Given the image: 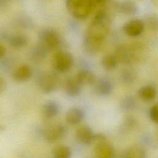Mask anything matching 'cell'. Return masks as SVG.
I'll return each instance as SVG.
<instances>
[{
    "label": "cell",
    "mask_w": 158,
    "mask_h": 158,
    "mask_svg": "<svg viewBox=\"0 0 158 158\" xmlns=\"http://www.w3.org/2000/svg\"><path fill=\"white\" fill-rule=\"evenodd\" d=\"M112 22L107 4L94 12L83 39V48L89 54H97L102 48Z\"/></svg>",
    "instance_id": "6da1fadb"
},
{
    "label": "cell",
    "mask_w": 158,
    "mask_h": 158,
    "mask_svg": "<svg viewBox=\"0 0 158 158\" xmlns=\"http://www.w3.org/2000/svg\"><path fill=\"white\" fill-rule=\"evenodd\" d=\"M144 49L142 44L139 43L122 44L115 48L114 54L118 62L131 65L139 63L142 60Z\"/></svg>",
    "instance_id": "7a4b0ae2"
},
{
    "label": "cell",
    "mask_w": 158,
    "mask_h": 158,
    "mask_svg": "<svg viewBox=\"0 0 158 158\" xmlns=\"http://www.w3.org/2000/svg\"><path fill=\"white\" fill-rule=\"evenodd\" d=\"M65 6L68 12L75 19L83 20L94 12V0H67Z\"/></svg>",
    "instance_id": "3957f363"
},
{
    "label": "cell",
    "mask_w": 158,
    "mask_h": 158,
    "mask_svg": "<svg viewBox=\"0 0 158 158\" xmlns=\"http://www.w3.org/2000/svg\"><path fill=\"white\" fill-rule=\"evenodd\" d=\"M93 143L95 145L94 153L96 158H114L115 149L104 134H95Z\"/></svg>",
    "instance_id": "277c9868"
},
{
    "label": "cell",
    "mask_w": 158,
    "mask_h": 158,
    "mask_svg": "<svg viewBox=\"0 0 158 158\" xmlns=\"http://www.w3.org/2000/svg\"><path fill=\"white\" fill-rule=\"evenodd\" d=\"M73 62V57L69 52L58 51L52 57V65L60 73H65L69 71L72 67Z\"/></svg>",
    "instance_id": "5b68a950"
},
{
    "label": "cell",
    "mask_w": 158,
    "mask_h": 158,
    "mask_svg": "<svg viewBox=\"0 0 158 158\" xmlns=\"http://www.w3.org/2000/svg\"><path fill=\"white\" fill-rule=\"evenodd\" d=\"M40 43L48 51L56 49L60 44V38L58 33L52 28H45L39 33Z\"/></svg>",
    "instance_id": "8992f818"
},
{
    "label": "cell",
    "mask_w": 158,
    "mask_h": 158,
    "mask_svg": "<svg viewBox=\"0 0 158 158\" xmlns=\"http://www.w3.org/2000/svg\"><path fill=\"white\" fill-rule=\"evenodd\" d=\"M59 84L58 76L52 72H46L40 75L38 79V86L40 89L46 94L54 92Z\"/></svg>",
    "instance_id": "52a82bcc"
},
{
    "label": "cell",
    "mask_w": 158,
    "mask_h": 158,
    "mask_svg": "<svg viewBox=\"0 0 158 158\" xmlns=\"http://www.w3.org/2000/svg\"><path fill=\"white\" fill-rule=\"evenodd\" d=\"M67 133V128L62 123L50 125L43 130V135L44 139L50 143H55L63 138Z\"/></svg>",
    "instance_id": "ba28073f"
},
{
    "label": "cell",
    "mask_w": 158,
    "mask_h": 158,
    "mask_svg": "<svg viewBox=\"0 0 158 158\" xmlns=\"http://www.w3.org/2000/svg\"><path fill=\"white\" fill-rule=\"evenodd\" d=\"M145 24L143 20L138 19H131L127 22L123 26V32L128 36L136 37L143 33Z\"/></svg>",
    "instance_id": "9c48e42d"
},
{
    "label": "cell",
    "mask_w": 158,
    "mask_h": 158,
    "mask_svg": "<svg viewBox=\"0 0 158 158\" xmlns=\"http://www.w3.org/2000/svg\"><path fill=\"white\" fill-rule=\"evenodd\" d=\"M111 6L117 12L127 15H134L138 11L137 4L131 1H112Z\"/></svg>",
    "instance_id": "30bf717a"
},
{
    "label": "cell",
    "mask_w": 158,
    "mask_h": 158,
    "mask_svg": "<svg viewBox=\"0 0 158 158\" xmlns=\"http://www.w3.org/2000/svg\"><path fill=\"white\" fill-rule=\"evenodd\" d=\"M75 136L79 143L89 145L93 143L95 134L89 126L84 125L79 127L76 130Z\"/></svg>",
    "instance_id": "8fae6325"
},
{
    "label": "cell",
    "mask_w": 158,
    "mask_h": 158,
    "mask_svg": "<svg viewBox=\"0 0 158 158\" xmlns=\"http://www.w3.org/2000/svg\"><path fill=\"white\" fill-rule=\"evenodd\" d=\"M114 86L112 81L107 78L102 77L96 80L94 83L96 93L102 97L109 96L113 91Z\"/></svg>",
    "instance_id": "7c38bea8"
},
{
    "label": "cell",
    "mask_w": 158,
    "mask_h": 158,
    "mask_svg": "<svg viewBox=\"0 0 158 158\" xmlns=\"http://www.w3.org/2000/svg\"><path fill=\"white\" fill-rule=\"evenodd\" d=\"M85 117V111L80 107H72L65 114V120L71 125H75L80 123Z\"/></svg>",
    "instance_id": "4fadbf2b"
},
{
    "label": "cell",
    "mask_w": 158,
    "mask_h": 158,
    "mask_svg": "<svg viewBox=\"0 0 158 158\" xmlns=\"http://www.w3.org/2000/svg\"><path fill=\"white\" fill-rule=\"evenodd\" d=\"M77 81L81 85H91L96 83V78L94 73L90 70L83 69L75 76Z\"/></svg>",
    "instance_id": "5bb4252c"
},
{
    "label": "cell",
    "mask_w": 158,
    "mask_h": 158,
    "mask_svg": "<svg viewBox=\"0 0 158 158\" xmlns=\"http://www.w3.org/2000/svg\"><path fill=\"white\" fill-rule=\"evenodd\" d=\"M32 75V69L27 64L19 65L14 71L12 77L18 82H23L29 80Z\"/></svg>",
    "instance_id": "9a60e30c"
},
{
    "label": "cell",
    "mask_w": 158,
    "mask_h": 158,
    "mask_svg": "<svg viewBox=\"0 0 158 158\" xmlns=\"http://www.w3.org/2000/svg\"><path fill=\"white\" fill-rule=\"evenodd\" d=\"M146 152L144 148L139 144H133L125 149L122 158H146Z\"/></svg>",
    "instance_id": "2e32d148"
},
{
    "label": "cell",
    "mask_w": 158,
    "mask_h": 158,
    "mask_svg": "<svg viewBox=\"0 0 158 158\" xmlns=\"http://www.w3.org/2000/svg\"><path fill=\"white\" fill-rule=\"evenodd\" d=\"M81 85L77 81L74 77L68 78L64 85V90L66 94L70 97L78 96L81 90Z\"/></svg>",
    "instance_id": "e0dca14e"
},
{
    "label": "cell",
    "mask_w": 158,
    "mask_h": 158,
    "mask_svg": "<svg viewBox=\"0 0 158 158\" xmlns=\"http://www.w3.org/2000/svg\"><path fill=\"white\" fill-rule=\"evenodd\" d=\"M60 111L59 104L55 100H49L43 106L42 112L46 118H52L57 116Z\"/></svg>",
    "instance_id": "ac0fdd59"
},
{
    "label": "cell",
    "mask_w": 158,
    "mask_h": 158,
    "mask_svg": "<svg viewBox=\"0 0 158 158\" xmlns=\"http://www.w3.org/2000/svg\"><path fill=\"white\" fill-rule=\"evenodd\" d=\"M137 77V72L132 68H125L121 71L120 74L122 83L126 86H130L135 83Z\"/></svg>",
    "instance_id": "d6986e66"
},
{
    "label": "cell",
    "mask_w": 158,
    "mask_h": 158,
    "mask_svg": "<svg viewBox=\"0 0 158 158\" xmlns=\"http://www.w3.org/2000/svg\"><path fill=\"white\" fill-rule=\"evenodd\" d=\"M157 89L152 85H148L141 87L138 91L139 98L144 101H151L157 96Z\"/></svg>",
    "instance_id": "ffe728a7"
},
{
    "label": "cell",
    "mask_w": 158,
    "mask_h": 158,
    "mask_svg": "<svg viewBox=\"0 0 158 158\" xmlns=\"http://www.w3.org/2000/svg\"><path fill=\"white\" fill-rule=\"evenodd\" d=\"M118 60L114 54H107L104 56L101 59V65L106 70H110L116 68Z\"/></svg>",
    "instance_id": "44dd1931"
},
{
    "label": "cell",
    "mask_w": 158,
    "mask_h": 158,
    "mask_svg": "<svg viewBox=\"0 0 158 158\" xmlns=\"http://www.w3.org/2000/svg\"><path fill=\"white\" fill-rule=\"evenodd\" d=\"M9 44L14 48H21L28 43V38L22 34H17L11 36L8 40Z\"/></svg>",
    "instance_id": "7402d4cb"
},
{
    "label": "cell",
    "mask_w": 158,
    "mask_h": 158,
    "mask_svg": "<svg viewBox=\"0 0 158 158\" xmlns=\"http://www.w3.org/2000/svg\"><path fill=\"white\" fill-rule=\"evenodd\" d=\"M136 107V101L135 98L131 95H127L125 96L120 102L121 109L125 112L133 110Z\"/></svg>",
    "instance_id": "603a6c76"
},
{
    "label": "cell",
    "mask_w": 158,
    "mask_h": 158,
    "mask_svg": "<svg viewBox=\"0 0 158 158\" xmlns=\"http://www.w3.org/2000/svg\"><path fill=\"white\" fill-rule=\"evenodd\" d=\"M53 156L54 158H71L72 150L67 146H60L54 150Z\"/></svg>",
    "instance_id": "cb8c5ba5"
},
{
    "label": "cell",
    "mask_w": 158,
    "mask_h": 158,
    "mask_svg": "<svg viewBox=\"0 0 158 158\" xmlns=\"http://www.w3.org/2000/svg\"><path fill=\"white\" fill-rule=\"evenodd\" d=\"M48 51H49L42 44L39 43L32 49L31 56L35 59H43L46 57Z\"/></svg>",
    "instance_id": "d4e9b609"
},
{
    "label": "cell",
    "mask_w": 158,
    "mask_h": 158,
    "mask_svg": "<svg viewBox=\"0 0 158 158\" xmlns=\"http://www.w3.org/2000/svg\"><path fill=\"white\" fill-rule=\"evenodd\" d=\"M145 26L152 31H158V14H148L144 21Z\"/></svg>",
    "instance_id": "484cf974"
},
{
    "label": "cell",
    "mask_w": 158,
    "mask_h": 158,
    "mask_svg": "<svg viewBox=\"0 0 158 158\" xmlns=\"http://www.w3.org/2000/svg\"><path fill=\"white\" fill-rule=\"evenodd\" d=\"M136 120L132 116H127L125 118L122 126L121 129L123 131H128L133 130L136 125Z\"/></svg>",
    "instance_id": "4316f807"
},
{
    "label": "cell",
    "mask_w": 158,
    "mask_h": 158,
    "mask_svg": "<svg viewBox=\"0 0 158 158\" xmlns=\"http://www.w3.org/2000/svg\"><path fill=\"white\" fill-rule=\"evenodd\" d=\"M149 116L153 122L158 123V103L151 106L149 110Z\"/></svg>",
    "instance_id": "83f0119b"
},
{
    "label": "cell",
    "mask_w": 158,
    "mask_h": 158,
    "mask_svg": "<svg viewBox=\"0 0 158 158\" xmlns=\"http://www.w3.org/2000/svg\"><path fill=\"white\" fill-rule=\"evenodd\" d=\"M7 87V83L6 80L0 77V94L2 93Z\"/></svg>",
    "instance_id": "f1b7e54d"
},
{
    "label": "cell",
    "mask_w": 158,
    "mask_h": 158,
    "mask_svg": "<svg viewBox=\"0 0 158 158\" xmlns=\"http://www.w3.org/2000/svg\"><path fill=\"white\" fill-rule=\"evenodd\" d=\"M6 54V49L5 47L1 44H0V60L2 59Z\"/></svg>",
    "instance_id": "f546056e"
},
{
    "label": "cell",
    "mask_w": 158,
    "mask_h": 158,
    "mask_svg": "<svg viewBox=\"0 0 158 158\" xmlns=\"http://www.w3.org/2000/svg\"><path fill=\"white\" fill-rule=\"evenodd\" d=\"M5 128H6V127L4 125H0V131H3L5 130Z\"/></svg>",
    "instance_id": "4dcf8cb0"
}]
</instances>
